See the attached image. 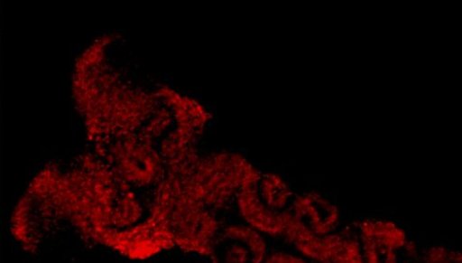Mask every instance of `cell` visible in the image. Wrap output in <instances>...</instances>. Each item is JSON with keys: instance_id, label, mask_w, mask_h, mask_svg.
<instances>
[{"instance_id": "7a4b0ae2", "label": "cell", "mask_w": 462, "mask_h": 263, "mask_svg": "<svg viewBox=\"0 0 462 263\" xmlns=\"http://www.w3.org/2000/svg\"><path fill=\"white\" fill-rule=\"evenodd\" d=\"M341 213L320 193L296 194L282 236L302 256L319 263H332L342 240Z\"/></svg>"}, {"instance_id": "6da1fadb", "label": "cell", "mask_w": 462, "mask_h": 263, "mask_svg": "<svg viewBox=\"0 0 462 263\" xmlns=\"http://www.w3.org/2000/svg\"><path fill=\"white\" fill-rule=\"evenodd\" d=\"M108 37L97 41L77 61L73 93L77 108L96 140L140 132L162 104L153 93L125 80L113 64Z\"/></svg>"}, {"instance_id": "52a82bcc", "label": "cell", "mask_w": 462, "mask_h": 263, "mask_svg": "<svg viewBox=\"0 0 462 263\" xmlns=\"http://www.w3.org/2000/svg\"><path fill=\"white\" fill-rule=\"evenodd\" d=\"M263 263H307L301 257L286 253L279 252L271 257H266Z\"/></svg>"}, {"instance_id": "277c9868", "label": "cell", "mask_w": 462, "mask_h": 263, "mask_svg": "<svg viewBox=\"0 0 462 263\" xmlns=\"http://www.w3.org/2000/svg\"><path fill=\"white\" fill-rule=\"evenodd\" d=\"M98 142L115 174L125 183L144 186L161 177L163 156L158 145L142 133L112 135Z\"/></svg>"}, {"instance_id": "5b68a950", "label": "cell", "mask_w": 462, "mask_h": 263, "mask_svg": "<svg viewBox=\"0 0 462 263\" xmlns=\"http://www.w3.org/2000/svg\"><path fill=\"white\" fill-rule=\"evenodd\" d=\"M295 195L281 175L260 174L240 192L239 204L252 227L266 234L282 235Z\"/></svg>"}, {"instance_id": "3957f363", "label": "cell", "mask_w": 462, "mask_h": 263, "mask_svg": "<svg viewBox=\"0 0 462 263\" xmlns=\"http://www.w3.org/2000/svg\"><path fill=\"white\" fill-rule=\"evenodd\" d=\"M418 253L394 221L369 218L344 230L332 263H415Z\"/></svg>"}, {"instance_id": "8992f818", "label": "cell", "mask_w": 462, "mask_h": 263, "mask_svg": "<svg viewBox=\"0 0 462 263\" xmlns=\"http://www.w3.org/2000/svg\"><path fill=\"white\" fill-rule=\"evenodd\" d=\"M461 254L457 250L433 246L418 253L415 263H461Z\"/></svg>"}]
</instances>
